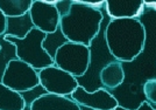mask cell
<instances>
[{
  "instance_id": "cell-1",
  "label": "cell",
  "mask_w": 156,
  "mask_h": 110,
  "mask_svg": "<svg viewBox=\"0 0 156 110\" xmlns=\"http://www.w3.org/2000/svg\"><path fill=\"white\" fill-rule=\"evenodd\" d=\"M55 6L59 13V28L68 41L87 47L91 45L100 32L104 20V14L97 4L57 0Z\"/></svg>"
},
{
  "instance_id": "cell-2",
  "label": "cell",
  "mask_w": 156,
  "mask_h": 110,
  "mask_svg": "<svg viewBox=\"0 0 156 110\" xmlns=\"http://www.w3.org/2000/svg\"><path fill=\"white\" fill-rule=\"evenodd\" d=\"M105 42L115 60L130 62L144 48L146 28L136 18L111 19L105 28Z\"/></svg>"
},
{
  "instance_id": "cell-3",
  "label": "cell",
  "mask_w": 156,
  "mask_h": 110,
  "mask_svg": "<svg viewBox=\"0 0 156 110\" xmlns=\"http://www.w3.org/2000/svg\"><path fill=\"white\" fill-rule=\"evenodd\" d=\"M47 34L37 28H33L23 39H16L13 36H5L6 40L16 47L18 59L32 66L35 70H42L49 66L54 65V59L44 51L43 40Z\"/></svg>"
},
{
  "instance_id": "cell-4",
  "label": "cell",
  "mask_w": 156,
  "mask_h": 110,
  "mask_svg": "<svg viewBox=\"0 0 156 110\" xmlns=\"http://www.w3.org/2000/svg\"><path fill=\"white\" fill-rule=\"evenodd\" d=\"M90 59V47L68 41L57 49L54 58V65L75 78H82L87 71Z\"/></svg>"
},
{
  "instance_id": "cell-5",
  "label": "cell",
  "mask_w": 156,
  "mask_h": 110,
  "mask_svg": "<svg viewBox=\"0 0 156 110\" xmlns=\"http://www.w3.org/2000/svg\"><path fill=\"white\" fill-rule=\"evenodd\" d=\"M1 83L13 91L21 93L40 84L39 71L19 59L9 62Z\"/></svg>"
},
{
  "instance_id": "cell-6",
  "label": "cell",
  "mask_w": 156,
  "mask_h": 110,
  "mask_svg": "<svg viewBox=\"0 0 156 110\" xmlns=\"http://www.w3.org/2000/svg\"><path fill=\"white\" fill-rule=\"evenodd\" d=\"M39 78L40 84L49 94L62 95V96H70L79 85L77 78L75 76L59 69L55 65L49 66L40 70Z\"/></svg>"
},
{
  "instance_id": "cell-7",
  "label": "cell",
  "mask_w": 156,
  "mask_h": 110,
  "mask_svg": "<svg viewBox=\"0 0 156 110\" xmlns=\"http://www.w3.org/2000/svg\"><path fill=\"white\" fill-rule=\"evenodd\" d=\"M70 97L79 105L92 110H114L119 105L115 96L105 88H99L94 91H87L84 87L78 85Z\"/></svg>"
},
{
  "instance_id": "cell-8",
  "label": "cell",
  "mask_w": 156,
  "mask_h": 110,
  "mask_svg": "<svg viewBox=\"0 0 156 110\" xmlns=\"http://www.w3.org/2000/svg\"><path fill=\"white\" fill-rule=\"evenodd\" d=\"M29 14L34 27L41 32L49 34L57 31L59 26V13L55 6V1L33 0Z\"/></svg>"
},
{
  "instance_id": "cell-9",
  "label": "cell",
  "mask_w": 156,
  "mask_h": 110,
  "mask_svg": "<svg viewBox=\"0 0 156 110\" xmlns=\"http://www.w3.org/2000/svg\"><path fill=\"white\" fill-rule=\"evenodd\" d=\"M104 5L111 19H130L140 15L144 2L142 0H107Z\"/></svg>"
},
{
  "instance_id": "cell-10",
  "label": "cell",
  "mask_w": 156,
  "mask_h": 110,
  "mask_svg": "<svg viewBox=\"0 0 156 110\" xmlns=\"http://www.w3.org/2000/svg\"><path fill=\"white\" fill-rule=\"evenodd\" d=\"M32 110H82V107L70 96L48 93L39 97L33 103Z\"/></svg>"
},
{
  "instance_id": "cell-11",
  "label": "cell",
  "mask_w": 156,
  "mask_h": 110,
  "mask_svg": "<svg viewBox=\"0 0 156 110\" xmlns=\"http://www.w3.org/2000/svg\"><path fill=\"white\" fill-rule=\"evenodd\" d=\"M99 80L103 88L107 90H113L120 87L125 81V70L122 62L113 60L103 67L99 74Z\"/></svg>"
},
{
  "instance_id": "cell-12",
  "label": "cell",
  "mask_w": 156,
  "mask_h": 110,
  "mask_svg": "<svg viewBox=\"0 0 156 110\" xmlns=\"http://www.w3.org/2000/svg\"><path fill=\"white\" fill-rule=\"evenodd\" d=\"M33 28L35 27L29 12L21 17H9V18H6V31L4 36H13L16 39H23Z\"/></svg>"
},
{
  "instance_id": "cell-13",
  "label": "cell",
  "mask_w": 156,
  "mask_h": 110,
  "mask_svg": "<svg viewBox=\"0 0 156 110\" xmlns=\"http://www.w3.org/2000/svg\"><path fill=\"white\" fill-rule=\"evenodd\" d=\"M25 102L19 93L0 82V110H23Z\"/></svg>"
},
{
  "instance_id": "cell-14",
  "label": "cell",
  "mask_w": 156,
  "mask_h": 110,
  "mask_svg": "<svg viewBox=\"0 0 156 110\" xmlns=\"http://www.w3.org/2000/svg\"><path fill=\"white\" fill-rule=\"evenodd\" d=\"M33 0H0V11L6 18L21 17L29 12Z\"/></svg>"
},
{
  "instance_id": "cell-15",
  "label": "cell",
  "mask_w": 156,
  "mask_h": 110,
  "mask_svg": "<svg viewBox=\"0 0 156 110\" xmlns=\"http://www.w3.org/2000/svg\"><path fill=\"white\" fill-rule=\"evenodd\" d=\"M16 59H18L16 47L12 42L6 40L4 35H1L0 36V82L2 81L4 74L9 62Z\"/></svg>"
},
{
  "instance_id": "cell-16",
  "label": "cell",
  "mask_w": 156,
  "mask_h": 110,
  "mask_svg": "<svg viewBox=\"0 0 156 110\" xmlns=\"http://www.w3.org/2000/svg\"><path fill=\"white\" fill-rule=\"evenodd\" d=\"M66 42H68V39L63 35V33H62V31H61V28L58 26L56 32L47 34L46 39L43 40L42 46H43L44 51L54 59L55 58V54L57 52V49H58L61 46L66 44Z\"/></svg>"
},
{
  "instance_id": "cell-17",
  "label": "cell",
  "mask_w": 156,
  "mask_h": 110,
  "mask_svg": "<svg viewBox=\"0 0 156 110\" xmlns=\"http://www.w3.org/2000/svg\"><path fill=\"white\" fill-rule=\"evenodd\" d=\"M19 94H20V96L22 97L23 102H25V108H23V110H32L33 103H34L39 97L42 96V95L48 94V91H47L41 84H39V85L34 87L32 89H29V90L21 91Z\"/></svg>"
},
{
  "instance_id": "cell-18",
  "label": "cell",
  "mask_w": 156,
  "mask_h": 110,
  "mask_svg": "<svg viewBox=\"0 0 156 110\" xmlns=\"http://www.w3.org/2000/svg\"><path fill=\"white\" fill-rule=\"evenodd\" d=\"M143 93L150 104H156V78H148L143 83Z\"/></svg>"
},
{
  "instance_id": "cell-19",
  "label": "cell",
  "mask_w": 156,
  "mask_h": 110,
  "mask_svg": "<svg viewBox=\"0 0 156 110\" xmlns=\"http://www.w3.org/2000/svg\"><path fill=\"white\" fill-rule=\"evenodd\" d=\"M114 110H129V109H126V108H124L122 105L119 104ZM136 110H156V109L155 108H153V105H151L149 102L146 101V102H141V104L139 105V108H137Z\"/></svg>"
},
{
  "instance_id": "cell-20",
  "label": "cell",
  "mask_w": 156,
  "mask_h": 110,
  "mask_svg": "<svg viewBox=\"0 0 156 110\" xmlns=\"http://www.w3.org/2000/svg\"><path fill=\"white\" fill-rule=\"evenodd\" d=\"M5 31H6V17L0 11V36L5 34Z\"/></svg>"
},
{
  "instance_id": "cell-21",
  "label": "cell",
  "mask_w": 156,
  "mask_h": 110,
  "mask_svg": "<svg viewBox=\"0 0 156 110\" xmlns=\"http://www.w3.org/2000/svg\"><path fill=\"white\" fill-rule=\"evenodd\" d=\"M144 5H149L150 7H153L156 11V0H153V1H143Z\"/></svg>"
}]
</instances>
